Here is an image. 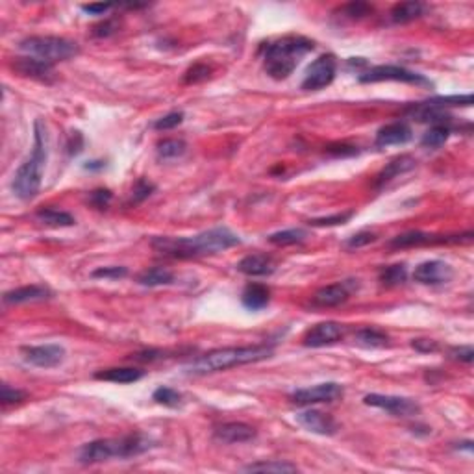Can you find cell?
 Returning a JSON list of instances; mask_svg holds the SVG:
<instances>
[{"label":"cell","instance_id":"30","mask_svg":"<svg viewBox=\"0 0 474 474\" xmlns=\"http://www.w3.org/2000/svg\"><path fill=\"white\" fill-rule=\"evenodd\" d=\"M450 138V126L449 125H434L430 130L426 132L421 145L426 149H439L447 143V139Z\"/></svg>","mask_w":474,"mask_h":474},{"label":"cell","instance_id":"11","mask_svg":"<svg viewBox=\"0 0 474 474\" xmlns=\"http://www.w3.org/2000/svg\"><path fill=\"white\" fill-rule=\"evenodd\" d=\"M413 278L425 286H441V284H449L454 278V269L441 260H430L415 267Z\"/></svg>","mask_w":474,"mask_h":474},{"label":"cell","instance_id":"32","mask_svg":"<svg viewBox=\"0 0 474 474\" xmlns=\"http://www.w3.org/2000/svg\"><path fill=\"white\" fill-rule=\"evenodd\" d=\"M406 276H408V271H406L404 263L389 265L380 271V282L384 286H399L406 280Z\"/></svg>","mask_w":474,"mask_h":474},{"label":"cell","instance_id":"17","mask_svg":"<svg viewBox=\"0 0 474 474\" xmlns=\"http://www.w3.org/2000/svg\"><path fill=\"white\" fill-rule=\"evenodd\" d=\"M237 271L247 276H271L276 271V260L269 254H250L237 263Z\"/></svg>","mask_w":474,"mask_h":474},{"label":"cell","instance_id":"4","mask_svg":"<svg viewBox=\"0 0 474 474\" xmlns=\"http://www.w3.org/2000/svg\"><path fill=\"white\" fill-rule=\"evenodd\" d=\"M154 447V441L145 434H128V436L115 437V439H97L91 443L84 445L78 452L80 463H102L113 458L128 460L134 456H139Z\"/></svg>","mask_w":474,"mask_h":474},{"label":"cell","instance_id":"37","mask_svg":"<svg viewBox=\"0 0 474 474\" xmlns=\"http://www.w3.org/2000/svg\"><path fill=\"white\" fill-rule=\"evenodd\" d=\"M152 191H154V184H150V182L141 178V180H138V184H136L134 191H132V202H134V204L143 202L145 199H149L150 195H152Z\"/></svg>","mask_w":474,"mask_h":474},{"label":"cell","instance_id":"43","mask_svg":"<svg viewBox=\"0 0 474 474\" xmlns=\"http://www.w3.org/2000/svg\"><path fill=\"white\" fill-rule=\"evenodd\" d=\"M449 356L456 362H463V363H473L474 360V349L471 345H463V347H454L450 349Z\"/></svg>","mask_w":474,"mask_h":474},{"label":"cell","instance_id":"15","mask_svg":"<svg viewBox=\"0 0 474 474\" xmlns=\"http://www.w3.org/2000/svg\"><path fill=\"white\" fill-rule=\"evenodd\" d=\"M12 67L21 76H26V78H32V80L45 82V84H50V82H54V78H56L54 67L50 63H45L41 60H36V58L30 56L17 58L13 62Z\"/></svg>","mask_w":474,"mask_h":474},{"label":"cell","instance_id":"20","mask_svg":"<svg viewBox=\"0 0 474 474\" xmlns=\"http://www.w3.org/2000/svg\"><path fill=\"white\" fill-rule=\"evenodd\" d=\"M50 289L45 286H25L17 287L4 293V304H26V302H38L50 297Z\"/></svg>","mask_w":474,"mask_h":474},{"label":"cell","instance_id":"39","mask_svg":"<svg viewBox=\"0 0 474 474\" xmlns=\"http://www.w3.org/2000/svg\"><path fill=\"white\" fill-rule=\"evenodd\" d=\"M375 241L376 236L373 232H358L356 236L347 239V247H349V249H362V247H367V245L375 243Z\"/></svg>","mask_w":474,"mask_h":474},{"label":"cell","instance_id":"19","mask_svg":"<svg viewBox=\"0 0 474 474\" xmlns=\"http://www.w3.org/2000/svg\"><path fill=\"white\" fill-rule=\"evenodd\" d=\"M349 286L347 284H332V286L321 287L317 293L313 295V304L321 308H334L343 304L349 300Z\"/></svg>","mask_w":474,"mask_h":474},{"label":"cell","instance_id":"10","mask_svg":"<svg viewBox=\"0 0 474 474\" xmlns=\"http://www.w3.org/2000/svg\"><path fill=\"white\" fill-rule=\"evenodd\" d=\"M343 397V386L336 382H326L319 386L299 389L291 395V400L299 406H312V404H325V402H334V400Z\"/></svg>","mask_w":474,"mask_h":474},{"label":"cell","instance_id":"27","mask_svg":"<svg viewBox=\"0 0 474 474\" xmlns=\"http://www.w3.org/2000/svg\"><path fill=\"white\" fill-rule=\"evenodd\" d=\"M38 219L41 223L49 226H56V228H65V226L75 225V217L71 213L56 210V208H43L38 212Z\"/></svg>","mask_w":474,"mask_h":474},{"label":"cell","instance_id":"47","mask_svg":"<svg viewBox=\"0 0 474 474\" xmlns=\"http://www.w3.org/2000/svg\"><path fill=\"white\" fill-rule=\"evenodd\" d=\"M412 347L419 352H436L437 350V343L432 339H415Z\"/></svg>","mask_w":474,"mask_h":474},{"label":"cell","instance_id":"6","mask_svg":"<svg viewBox=\"0 0 474 474\" xmlns=\"http://www.w3.org/2000/svg\"><path fill=\"white\" fill-rule=\"evenodd\" d=\"M19 49L26 56L36 58L45 63L54 65L58 62H65L80 54V47L71 39L58 38V36H30L23 39Z\"/></svg>","mask_w":474,"mask_h":474},{"label":"cell","instance_id":"12","mask_svg":"<svg viewBox=\"0 0 474 474\" xmlns=\"http://www.w3.org/2000/svg\"><path fill=\"white\" fill-rule=\"evenodd\" d=\"M345 334L343 325L334 323V321H326V323H319L313 328L306 332V336L302 339V343L308 349H321L326 345L337 343Z\"/></svg>","mask_w":474,"mask_h":474},{"label":"cell","instance_id":"41","mask_svg":"<svg viewBox=\"0 0 474 474\" xmlns=\"http://www.w3.org/2000/svg\"><path fill=\"white\" fill-rule=\"evenodd\" d=\"M352 217V212L347 213H337V215H332V217H323V219H313L310 221L312 226H337V225H345L349 219Z\"/></svg>","mask_w":474,"mask_h":474},{"label":"cell","instance_id":"36","mask_svg":"<svg viewBox=\"0 0 474 474\" xmlns=\"http://www.w3.org/2000/svg\"><path fill=\"white\" fill-rule=\"evenodd\" d=\"M341 13L350 19H362V17H367L373 13V6L365 4V2H350V4L341 8Z\"/></svg>","mask_w":474,"mask_h":474},{"label":"cell","instance_id":"28","mask_svg":"<svg viewBox=\"0 0 474 474\" xmlns=\"http://www.w3.org/2000/svg\"><path fill=\"white\" fill-rule=\"evenodd\" d=\"M245 473H297L299 467L289 462H280V460H273V462H258L250 463L247 467H243Z\"/></svg>","mask_w":474,"mask_h":474},{"label":"cell","instance_id":"18","mask_svg":"<svg viewBox=\"0 0 474 474\" xmlns=\"http://www.w3.org/2000/svg\"><path fill=\"white\" fill-rule=\"evenodd\" d=\"M413 138L412 128L402 123V121H397V123H391V125L382 126L378 134H376V147H391V145H406L410 139Z\"/></svg>","mask_w":474,"mask_h":474},{"label":"cell","instance_id":"29","mask_svg":"<svg viewBox=\"0 0 474 474\" xmlns=\"http://www.w3.org/2000/svg\"><path fill=\"white\" fill-rule=\"evenodd\" d=\"M308 237V232L304 228H289V230L276 232L267 237V241L276 247H289V245L302 243Z\"/></svg>","mask_w":474,"mask_h":474},{"label":"cell","instance_id":"46","mask_svg":"<svg viewBox=\"0 0 474 474\" xmlns=\"http://www.w3.org/2000/svg\"><path fill=\"white\" fill-rule=\"evenodd\" d=\"M328 152L332 156H354L358 150L354 147H349V145H332V147H328Z\"/></svg>","mask_w":474,"mask_h":474},{"label":"cell","instance_id":"9","mask_svg":"<svg viewBox=\"0 0 474 474\" xmlns=\"http://www.w3.org/2000/svg\"><path fill=\"white\" fill-rule=\"evenodd\" d=\"M363 402L371 406V408H378V410L391 413L395 417H413V415H419V412H421V406L415 400L395 397V395L371 393L365 395Z\"/></svg>","mask_w":474,"mask_h":474},{"label":"cell","instance_id":"13","mask_svg":"<svg viewBox=\"0 0 474 474\" xmlns=\"http://www.w3.org/2000/svg\"><path fill=\"white\" fill-rule=\"evenodd\" d=\"M25 360L32 365L41 369L58 367L65 360V349L60 345H39V347H25Z\"/></svg>","mask_w":474,"mask_h":474},{"label":"cell","instance_id":"40","mask_svg":"<svg viewBox=\"0 0 474 474\" xmlns=\"http://www.w3.org/2000/svg\"><path fill=\"white\" fill-rule=\"evenodd\" d=\"M112 199L113 195L110 189H95L93 193L89 195V202H91L95 208H99V210H106V208L110 206Z\"/></svg>","mask_w":474,"mask_h":474},{"label":"cell","instance_id":"2","mask_svg":"<svg viewBox=\"0 0 474 474\" xmlns=\"http://www.w3.org/2000/svg\"><path fill=\"white\" fill-rule=\"evenodd\" d=\"M275 354L273 345H249V347H228V349L212 350L208 354L200 356L191 363H188L184 371L188 375L204 376L226 371L232 367H241L249 363H258L267 360Z\"/></svg>","mask_w":474,"mask_h":474},{"label":"cell","instance_id":"8","mask_svg":"<svg viewBox=\"0 0 474 474\" xmlns=\"http://www.w3.org/2000/svg\"><path fill=\"white\" fill-rule=\"evenodd\" d=\"M360 82L363 84H376V82H404V84H417V86H428L430 82L423 75H417L413 71H408L399 65H378L373 69L365 71L360 75Z\"/></svg>","mask_w":474,"mask_h":474},{"label":"cell","instance_id":"45","mask_svg":"<svg viewBox=\"0 0 474 474\" xmlns=\"http://www.w3.org/2000/svg\"><path fill=\"white\" fill-rule=\"evenodd\" d=\"M113 4H104V2H100V4H84L82 6V12L84 13H89V15H104V13H108L110 10H113Z\"/></svg>","mask_w":474,"mask_h":474},{"label":"cell","instance_id":"26","mask_svg":"<svg viewBox=\"0 0 474 474\" xmlns=\"http://www.w3.org/2000/svg\"><path fill=\"white\" fill-rule=\"evenodd\" d=\"M354 339L356 343L367 347V349H380V347H386L389 343V337H387L386 332L378 330V328H371V326L356 332Z\"/></svg>","mask_w":474,"mask_h":474},{"label":"cell","instance_id":"22","mask_svg":"<svg viewBox=\"0 0 474 474\" xmlns=\"http://www.w3.org/2000/svg\"><path fill=\"white\" fill-rule=\"evenodd\" d=\"M269 299H271V291L263 284H249V286L245 287L243 295H241L243 306L247 310H250V312L263 310L269 304Z\"/></svg>","mask_w":474,"mask_h":474},{"label":"cell","instance_id":"31","mask_svg":"<svg viewBox=\"0 0 474 474\" xmlns=\"http://www.w3.org/2000/svg\"><path fill=\"white\" fill-rule=\"evenodd\" d=\"M188 149L186 141L182 139H163L158 143V154L163 160H175V158H180Z\"/></svg>","mask_w":474,"mask_h":474},{"label":"cell","instance_id":"3","mask_svg":"<svg viewBox=\"0 0 474 474\" xmlns=\"http://www.w3.org/2000/svg\"><path fill=\"white\" fill-rule=\"evenodd\" d=\"M34 132H36V139H34L32 156L17 169L12 182L13 193L21 200H32L39 193L45 165L49 160V136H47V126L41 118L36 121Z\"/></svg>","mask_w":474,"mask_h":474},{"label":"cell","instance_id":"21","mask_svg":"<svg viewBox=\"0 0 474 474\" xmlns=\"http://www.w3.org/2000/svg\"><path fill=\"white\" fill-rule=\"evenodd\" d=\"M415 167V160H413L412 156H399L395 158V160H391V162L387 163L386 167L382 169V173L378 176H376V186L378 188H382V186H386L387 182H391L393 178H397V176L404 175V173H408V171H412V169Z\"/></svg>","mask_w":474,"mask_h":474},{"label":"cell","instance_id":"16","mask_svg":"<svg viewBox=\"0 0 474 474\" xmlns=\"http://www.w3.org/2000/svg\"><path fill=\"white\" fill-rule=\"evenodd\" d=\"M213 437L217 439L219 443L225 445H237L252 441L256 437V430L250 425L245 423H225V425L217 426L213 430Z\"/></svg>","mask_w":474,"mask_h":474},{"label":"cell","instance_id":"23","mask_svg":"<svg viewBox=\"0 0 474 474\" xmlns=\"http://www.w3.org/2000/svg\"><path fill=\"white\" fill-rule=\"evenodd\" d=\"M143 371L134 367H113V369H104V371H99L95 378L97 380L104 382H113V384H134L143 378Z\"/></svg>","mask_w":474,"mask_h":474},{"label":"cell","instance_id":"42","mask_svg":"<svg viewBox=\"0 0 474 474\" xmlns=\"http://www.w3.org/2000/svg\"><path fill=\"white\" fill-rule=\"evenodd\" d=\"M128 275L126 267H99L93 271V278H108V280H117Z\"/></svg>","mask_w":474,"mask_h":474},{"label":"cell","instance_id":"33","mask_svg":"<svg viewBox=\"0 0 474 474\" xmlns=\"http://www.w3.org/2000/svg\"><path fill=\"white\" fill-rule=\"evenodd\" d=\"M152 399L156 400L158 404L167 406V408H176V406H180L182 395L178 391H175V389H171V387L162 386L154 391Z\"/></svg>","mask_w":474,"mask_h":474},{"label":"cell","instance_id":"24","mask_svg":"<svg viewBox=\"0 0 474 474\" xmlns=\"http://www.w3.org/2000/svg\"><path fill=\"white\" fill-rule=\"evenodd\" d=\"M425 13V4L421 2H400L391 10V21L397 25H406L419 19Z\"/></svg>","mask_w":474,"mask_h":474},{"label":"cell","instance_id":"5","mask_svg":"<svg viewBox=\"0 0 474 474\" xmlns=\"http://www.w3.org/2000/svg\"><path fill=\"white\" fill-rule=\"evenodd\" d=\"M313 49H315L313 41L302 36H286L271 43L263 58L267 75L275 80H286L287 76L293 75L302 58L310 54Z\"/></svg>","mask_w":474,"mask_h":474},{"label":"cell","instance_id":"35","mask_svg":"<svg viewBox=\"0 0 474 474\" xmlns=\"http://www.w3.org/2000/svg\"><path fill=\"white\" fill-rule=\"evenodd\" d=\"M26 397H28V393L23 389H17V387L8 386V384H2V387H0V400L4 406L19 404V402L26 400Z\"/></svg>","mask_w":474,"mask_h":474},{"label":"cell","instance_id":"14","mask_svg":"<svg viewBox=\"0 0 474 474\" xmlns=\"http://www.w3.org/2000/svg\"><path fill=\"white\" fill-rule=\"evenodd\" d=\"M297 423L302 428H306L312 434L317 436H334L337 432L336 419L328 415V413L317 412V410H306V412L297 413Z\"/></svg>","mask_w":474,"mask_h":474},{"label":"cell","instance_id":"49","mask_svg":"<svg viewBox=\"0 0 474 474\" xmlns=\"http://www.w3.org/2000/svg\"><path fill=\"white\" fill-rule=\"evenodd\" d=\"M104 167V163L102 162H88V165H86V169H102Z\"/></svg>","mask_w":474,"mask_h":474},{"label":"cell","instance_id":"7","mask_svg":"<svg viewBox=\"0 0 474 474\" xmlns=\"http://www.w3.org/2000/svg\"><path fill=\"white\" fill-rule=\"evenodd\" d=\"M337 73V60L334 54H323L308 67L306 76L302 80V89L321 91L330 86Z\"/></svg>","mask_w":474,"mask_h":474},{"label":"cell","instance_id":"1","mask_svg":"<svg viewBox=\"0 0 474 474\" xmlns=\"http://www.w3.org/2000/svg\"><path fill=\"white\" fill-rule=\"evenodd\" d=\"M241 243V239L232 230L221 226L199 234L195 237H154L150 245L158 254L176 260H189V258L219 254L226 249H232Z\"/></svg>","mask_w":474,"mask_h":474},{"label":"cell","instance_id":"44","mask_svg":"<svg viewBox=\"0 0 474 474\" xmlns=\"http://www.w3.org/2000/svg\"><path fill=\"white\" fill-rule=\"evenodd\" d=\"M115 30H117V23L115 21H106L102 25L95 26L93 36H97V38H108V36L115 34Z\"/></svg>","mask_w":474,"mask_h":474},{"label":"cell","instance_id":"38","mask_svg":"<svg viewBox=\"0 0 474 474\" xmlns=\"http://www.w3.org/2000/svg\"><path fill=\"white\" fill-rule=\"evenodd\" d=\"M210 73H212V69H210L208 65L197 63V65H193V67L186 73L184 82H186V84H197V82L206 80L208 76H210Z\"/></svg>","mask_w":474,"mask_h":474},{"label":"cell","instance_id":"25","mask_svg":"<svg viewBox=\"0 0 474 474\" xmlns=\"http://www.w3.org/2000/svg\"><path fill=\"white\" fill-rule=\"evenodd\" d=\"M175 280V275L173 271H169L167 267H150L145 269L143 273H139L138 284L145 287H158V286H167L171 282Z\"/></svg>","mask_w":474,"mask_h":474},{"label":"cell","instance_id":"48","mask_svg":"<svg viewBox=\"0 0 474 474\" xmlns=\"http://www.w3.org/2000/svg\"><path fill=\"white\" fill-rule=\"evenodd\" d=\"M82 145H84V138H82V134L80 132H75V134L71 136L67 149H69L71 154H78V152L82 150Z\"/></svg>","mask_w":474,"mask_h":474},{"label":"cell","instance_id":"34","mask_svg":"<svg viewBox=\"0 0 474 474\" xmlns=\"http://www.w3.org/2000/svg\"><path fill=\"white\" fill-rule=\"evenodd\" d=\"M182 123H184V112H171L167 113V115H163V117L156 118L152 128L160 132L173 130L176 126H180Z\"/></svg>","mask_w":474,"mask_h":474}]
</instances>
